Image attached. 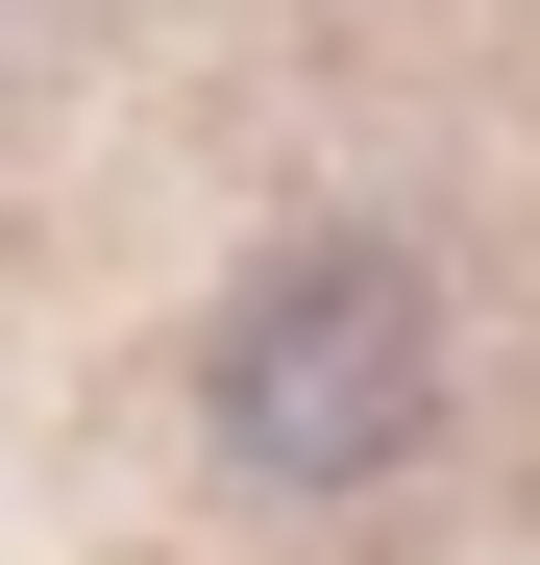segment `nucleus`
Here are the masks:
<instances>
[{
    "label": "nucleus",
    "instance_id": "nucleus-1",
    "mask_svg": "<svg viewBox=\"0 0 540 565\" xmlns=\"http://www.w3.org/2000/svg\"><path fill=\"white\" fill-rule=\"evenodd\" d=\"M418 418H442L418 246H270L222 296V443L270 467V492H369V467H418Z\"/></svg>",
    "mask_w": 540,
    "mask_h": 565
}]
</instances>
